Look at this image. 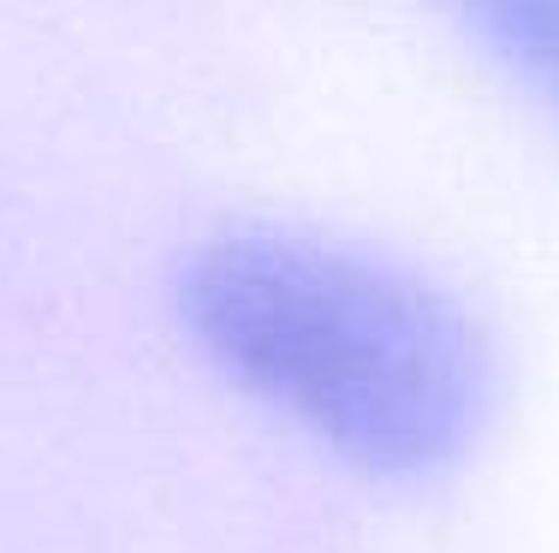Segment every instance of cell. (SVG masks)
Listing matches in <instances>:
<instances>
[{
	"label": "cell",
	"instance_id": "obj_1",
	"mask_svg": "<svg viewBox=\"0 0 559 553\" xmlns=\"http://www.w3.org/2000/svg\"><path fill=\"white\" fill-rule=\"evenodd\" d=\"M173 304L221 375L369 477H441L495 417L488 327L381 244L233 220L179 256Z\"/></svg>",
	"mask_w": 559,
	"mask_h": 553
},
{
	"label": "cell",
	"instance_id": "obj_2",
	"mask_svg": "<svg viewBox=\"0 0 559 553\" xmlns=\"http://www.w3.org/2000/svg\"><path fill=\"white\" fill-rule=\"evenodd\" d=\"M464 24L559 120V0H483L464 12Z\"/></svg>",
	"mask_w": 559,
	"mask_h": 553
}]
</instances>
